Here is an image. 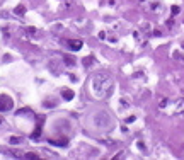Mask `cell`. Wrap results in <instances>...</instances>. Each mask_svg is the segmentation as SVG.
<instances>
[{
  "mask_svg": "<svg viewBox=\"0 0 184 160\" xmlns=\"http://www.w3.org/2000/svg\"><path fill=\"white\" fill-rule=\"evenodd\" d=\"M92 90L97 97L109 99L114 92V80L107 73H97L92 80Z\"/></svg>",
  "mask_w": 184,
  "mask_h": 160,
  "instance_id": "6da1fadb",
  "label": "cell"
},
{
  "mask_svg": "<svg viewBox=\"0 0 184 160\" xmlns=\"http://www.w3.org/2000/svg\"><path fill=\"white\" fill-rule=\"evenodd\" d=\"M14 109V99L7 94L0 95V112H7Z\"/></svg>",
  "mask_w": 184,
  "mask_h": 160,
  "instance_id": "7a4b0ae2",
  "label": "cell"
},
{
  "mask_svg": "<svg viewBox=\"0 0 184 160\" xmlns=\"http://www.w3.org/2000/svg\"><path fill=\"white\" fill-rule=\"evenodd\" d=\"M67 46H68V50H72V51H78L82 46H84V43H82L80 39H68Z\"/></svg>",
  "mask_w": 184,
  "mask_h": 160,
  "instance_id": "3957f363",
  "label": "cell"
},
{
  "mask_svg": "<svg viewBox=\"0 0 184 160\" xmlns=\"http://www.w3.org/2000/svg\"><path fill=\"white\" fill-rule=\"evenodd\" d=\"M50 143H51V145H56V146H67L68 145V138H67V136H60L58 140L50 138Z\"/></svg>",
  "mask_w": 184,
  "mask_h": 160,
  "instance_id": "277c9868",
  "label": "cell"
},
{
  "mask_svg": "<svg viewBox=\"0 0 184 160\" xmlns=\"http://www.w3.org/2000/svg\"><path fill=\"white\" fill-rule=\"evenodd\" d=\"M61 97H63L65 101H72V99L75 97V92L70 90V89H61Z\"/></svg>",
  "mask_w": 184,
  "mask_h": 160,
  "instance_id": "5b68a950",
  "label": "cell"
},
{
  "mask_svg": "<svg viewBox=\"0 0 184 160\" xmlns=\"http://www.w3.org/2000/svg\"><path fill=\"white\" fill-rule=\"evenodd\" d=\"M41 129H43V126L37 124V126H36V129L33 131V135H31V140H33V141H37V140L41 138Z\"/></svg>",
  "mask_w": 184,
  "mask_h": 160,
  "instance_id": "8992f818",
  "label": "cell"
},
{
  "mask_svg": "<svg viewBox=\"0 0 184 160\" xmlns=\"http://www.w3.org/2000/svg\"><path fill=\"white\" fill-rule=\"evenodd\" d=\"M14 14H15V15H24V14H26V7H24V5H17L15 9H14Z\"/></svg>",
  "mask_w": 184,
  "mask_h": 160,
  "instance_id": "52a82bcc",
  "label": "cell"
},
{
  "mask_svg": "<svg viewBox=\"0 0 184 160\" xmlns=\"http://www.w3.org/2000/svg\"><path fill=\"white\" fill-rule=\"evenodd\" d=\"M63 61H65V65H68V67H73L75 65V60L72 56H63Z\"/></svg>",
  "mask_w": 184,
  "mask_h": 160,
  "instance_id": "ba28073f",
  "label": "cell"
},
{
  "mask_svg": "<svg viewBox=\"0 0 184 160\" xmlns=\"http://www.w3.org/2000/svg\"><path fill=\"white\" fill-rule=\"evenodd\" d=\"M20 140H22V138H19V136H10L9 143H10V145H19V143H20Z\"/></svg>",
  "mask_w": 184,
  "mask_h": 160,
  "instance_id": "9c48e42d",
  "label": "cell"
},
{
  "mask_svg": "<svg viewBox=\"0 0 184 160\" xmlns=\"http://www.w3.org/2000/svg\"><path fill=\"white\" fill-rule=\"evenodd\" d=\"M174 58H176V60H179V61H182V63H184V56L179 53V51H176V53H174Z\"/></svg>",
  "mask_w": 184,
  "mask_h": 160,
  "instance_id": "30bf717a",
  "label": "cell"
},
{
  "mask_svg": "<svg viewBox=\"0 0 184 160\" xmlns=\"http://www.w3.org/2000/svg\"><path fill=\"white\" fill-rule=\"evenodd\" d=\"M24 158H37V153H26V155H22Z\"/></svg>",
  "mask_w": 184,
  "mask_h": 160,
  "instance_id": "8fae6325",
  "label": "cell"
},
{
  "mask_svg": "<svg viewBox=\"0 0 184 160\" xmlns=\"http://www.w3.org/2000/svg\"><path fill=\"white\" fill-rule=\"evenodd\" d=\"M92 61H94V58H92V56H89V58H85V60H84V65L87 67V65H90Z\"/></svg>",
  "mask_w": 184,
  "mask_h": 160,
  "instance_id": "7c38bea8",
  "label": "cell"
},
{
  "mask_svg": "<svg viewBox=\"0 0 184 160\" xmlns=\"http://www.w3.org/2000/svg\"><path fill=\"white\" fill-rule=\"evenodd\" d=\"M27 29V34H36V29L34 27H26Z\"/></svg>",
  "mask_w": 184,
  "mask_h": 160,
  "instance_id": "4fadbf2b",
  "label": "cell"
},
{
  "mask_svg": "<svg viewBox=\"0 0 184 160\" xmlns=\"http://www.w3.org/2000/svg\"><path fill=\"white\" fill-rule=\"evenodd\" d=\"M172 14H174V15L179 14V7H177V5H172Z\"/></svg>",
  "mask_w": 184,
  "mask_h": 160,
  "instance_id": "5bb4252c",
  "label": "cell"
},
{
  "mask_svg": "<svg viewBox=\"0 0 184 160\" xmlns=\"http://www.w3.org/2000/svg\"><path fill=\"white\" fill-rule=\"evenodd\" d=\"M174 26V19H169L167 20V27H172Z\"/></svg>",
  "mask_w": 184,
  "mask_h": 160,
  "instance_id": "9a60e30c",
  "label": "cell"
},
{
  "mask_svg": "<svg viewBox=\"0 0 184 160\" xmlns=\"http://www.w3.org/2000/svg\"><path fill=\"white\" fill-rule=\"evenodd\" d=\"M165 106H167V101H165V99H164V101H160V107H165Z\"/></svg>",
  "mask_w": 184,
  "mask_h": 160,
  "instance_id": "2e32d148",
  "label": "cell"
},
{
  "mask_svg": "<svg viewBox=\"0 0 184 160\" xmlns=\"http://www.w3.org/2000/svg\"><path fill=\"white\" fill-rule=\"evenodd\" d=\"M99 37H101V39H104V37H106V32H104V31H102V32H99Z\"/></svg>",
  "mask_w": 184,
  "mask_h": 160,
  "instance_id": "e0dca14e",
  "label": "cell"
},
{
  "mask_svg": "<svg viewBox=\"0 0 184 160\" xmlns=\"http://www.w3.org/2000/svg\"><path fill=\"white\" fill-rule=\"evenodd\" d=\"M0 124H2V118H0Z\"/></svg>",
  "mask_w": 184,
  "mask_h": 160,
  "instance_id": "ac0fdd59",
  "label": "cell"
}]
</instances>
